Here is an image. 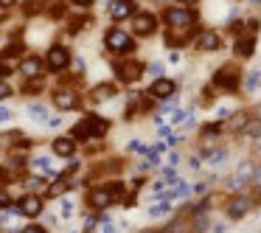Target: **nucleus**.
Here are the masks:
<instances>
[{
  "instance_id": "10",
  "label": "nucleus",
  "mask_w": 261,
  "mask_h": 233,
  "mask_svg": "<svg viewBox=\"0 0 261 233\" xmlns=\"http://www.w3.org/2000/svg\"><path fill=\"white\" fill-rule=\"evenodd\" d=\"M197 48H200V51H219V48H222V37L216 31H202L200 40H197Z\"/></svg>"
},
{
  "instance_id": "3",
  "label": "nucleus",
  "mask_w": 261,
  "mask_h": 233,
  "mask_svg": "<svg viewBox=\"0 0 261 233\" xmlns=\"http://www.w3.org/2000/svg\"><path fill=\"white\" fill-rule=\"evenodd\" d=\"M107 48L113 51V54H129L132 48H135V40L129 37L126 31H121V28H113V31H107Z\"/></svg>"
},
{
  "instance_id": "18",
  "label": "nucleus",
  "mask_w": 261,
  "mask_h": 233,
  "mask_svg": "<svg viewBox=\"0 0 261 233\" xmlns=\"http://www.w3.org/2000/svg\"><path fill=\"white\" fill-rule=\"evenodd\" d=\"M115 93H118V90H115V85H99V87L93 90V99L104 101V99H113Z\"/></svg>"
},
{
  "instance_id": "12",
  "label": "nucleus",
  "mask_w": 261,
  "mask_h": 233,
  "mask_svg": "<svg viewBox=\"0 0 261 233\" xmlns=\"http://www.w3.org/2000/svg\"><path fill=\"white\" fill-rule=\"evenodd\" d=\"M40 211H42V200L40 197H25L20 202V213H25V216H37Z\"/></svg>"
},
{
  "instance_id": "20",
  "label": "nucleus",
  "mask_w": 261,
  "mask_h": 233,
  "mask_svg": "<svg viewBox=\"0 0 261 233\" xmlns=\"http://www.w3.org/2000/svg\"><path fill=\"white\" fill-rule=\"evenodd\" d=\"M45 6H48V0H25V3H23V11H25V14H40Z\"/></svg>"
},
{
  "instance_id": "6",
  "label": "nucleus",
  "mask_w": 261,
  "mask_h": 233,
  "mask_svg": "<svg viewBox=\"0 0 261 233\" xmlns=\"http://www.w3.org/2000/svg\"><path fill=\"white\" fill-rule=\"evenodd\" d=\"M48 67L51 70H65L68 67V62H70V54H68V48H62V45H54L51 51H48Z\"/></svg>"
},
{
  "instance_id": "2",
  "label": "nucleus",
  "mask_w": 261,
  "mask_h": 233,
  "mask_svg": "<svg viewBox=\"0 0 261 233\" xmlns=\"http://www.w3.org/2000/svg\"><path fill=\"white\" fill-rule=\"evenodd\" d=\"M110 129V124L99 118V115H87V118H81L76 127H73V135L76 138H96V135H104Z\"/></svg>"
},
{
  "instance_id": "26",
  "label": "nucleus",
  "mask_w": 261,
  "mask_h": 233,
  "mask_svg": "<svg viewBox=\"0 0 261 233\" xmlns=\"http://www.w3.org/2000/svg\"><path fill=\"white\" fill-rule=\"evenodd\" d=\"M182 3H185V6H191V3H197V0H182Z\"/></svg>"
},
{
  "instance_id": "23",
  "label": "nucleus",
  "mask_w": 261,
  "mask_h": 233,
  "mask_svg": "<svg viewBox=\"0 0 261 233\" xmlns=\"http://www.w3.org/2000/svg\"><path fill=\"white\" fill-rule=\"evenodd\" d=\"M73 3H76V6H90L93 0H73Z\"/></svg>"
},
{
  "instance_id": "17",
  "label": "nucleus",
  "mask_w": 261,
  "mask_h": 233,
  "mask_svg": "<svg viewBox=\"0 0 261 233\" xmlns=\"http://www.w3.org/2000/svg\"><path fill=\"white\" fill-rule=\"evenodd\" d=\"M247 208H250V200L247 197H239V200L230 202V216H233V219H236V216H244Z\"/></svg>"
},
{
  "instance_id": "1",
  "label": "nucleus",
  "mask_w": 261,
  "mask_h": 233,
  "mask_svg": "<svg viewBox=\"0 0 261 233\" xmlns=\"http://www.w3.org/2000/svg\"><path fill=\"white\" fill-rule=\"evenodd\" d=\"M121 183H110V186H101V189H93L87 194V202H90L93 208H107V205H113L118 197H121Z\"/></svg>"
},
{
  "instance_id": "4",
  "label": "nucleus",
  "mask_w": 261,
  "mask_h": 233,
  "mask_svg": "<svg viewBox=\"0 0 261 233\" xmlns=\"http://www.w3.org/2000/svg\"><path fill=\"white\" fill-rule=\"evenodd\" d=\"M239 76H241V70H239L236 65H222L219 70H216L214 76V85L222 90H233L239 85Z\"/></svg>"
},
{
  "instance_id": "24",
  "label": "nucleus",
  "mask_w": 261,
  "mask_h": 233,
  "mask_svg": "<svg viewBox=\"0 0 261 233\" xmlns=\"http://www.w3.org/2000/svg\"><path fill=\"white\" fill-rule=\"evenodd\" d=\"M23 233H42V228H25Z\"/></svg>"
},
{
  "instance_id": "5",
  "label": "nucleus",
  "mask_w": 261,
  "mask_h": 233,
  "mask_svg": "<svg viewBox=\"0 0 261 233\" xmlns=\"http://www.w3.org/2000/svg\"><path fill=\"white\" fill-rule=\"evenodd\" d=\"M158 28V20H155V14H149V11H141L135 14V20H132V31L141 34V37H149V34H155Z\"/></svg>"
},
{
  "instance_id": "21",
  "label": "nucleus",
  "mask_w": 261,
  "mask_h": 233,
  "mask_svg": "<svg viewBox=\"0 0 261 233\" xmlns=\"http://www.w3.org/2000/svg\"><path fill=\"white\" fill-rule=\"evenodd\" d=\"M40 90H42V85L34 82V79H28V82L23 85V93H28V96H34V93H40Z\"/></svg>"
},
{
  "instance_id": "11",
  "label": "nucleus",
  "mask_w": 261,
  "mask_h": 233,
  "mask_svg": "<svg viewBox=\"0 0 261 233\" xmlns=\"http://www.w3.org/2000/svg\"><path fill=\"white\" fill-rule=\"evenodd\" d=\"M174 90H177V87H174V82H171V79H158V82L152 85V96H155V99H169Z\"/></svg>"
},
{
  "instance_id": "8",
  "label": "nucleus",
  "mask_w": 261,
  "mask_h": 233,
  "mask_svg": "<svg viewBox=\"0 0 261 233\" xmlns=\"http://www.w3.org/2000/svg\"><path fill=\"white\" fill-rule=\"evenodd\" d=\"M115 73L121 82H138V79L143 76V65H138V62H121V65H115Z\"/></svg>"
},
{
  "instance_id": "7",
  "label": "nucleus",
  "mask_w": 261,
  "mask_h": 233,
  "mask_svg": "<svg viewBox=\"0 0 261 233\" xmlns=\"http://www.w3.org/2000/svg\"><path fill=\"white\" fill-rule=\"evenodd\" d=\"M166 20H169L171 28H188L194 22V14L188 9H169L166 11Z\"/></svg>"
},
{
  "instance_id": "13",
  "label": "nucleus",
  "mask_w": 261,
  "mask_h": 233,
  "mask_svg": "<svg viewBox=\"0 0 261 233\" xmlns=\"http://www.w3.org/2000/svg\"><path fill=\"white\" fill-rule=\"evenodd\" d=\"M73 149H76L73 138H57V141H54V152H57L59 157H70L73 155Z\"/></svg>"
},
{
  "instance_id": "22",
  "label": "nucleus",
  "mask_w": 261,
  "mask_h": 233,
  "mask_svg": "<svg viewBox=\"0 0 261 233\" xmlns=\"http://www.w3.org/2000/svg\"><path fill=\"white\" fill-rule=\"evenodd\" d=\"M65 14V3H54L51 6V17H62Z\"/></svg>"
},
{
  "instance_id": "25",
  "label": "nucleus",
  "mask_w": 261,
  "mask_h": 233,
  "mask_svg": "<svg viewBox=\"0 0 261 233\" xmlns=\"http://www.w3.org/2000/svg\"><path fill=\"white\" fill-rule=\"evenodd\" d=\"M12 3H14V0H3V6H12Z\"/></svg>"
},
{
  "instance_id": "14",
  "label": "nucleus",
  "mask_w": 261,
  "mask_h": 233,
  "mask_svg": "<svg viewBox=\"0 0 261 233\" xmlns=\"http://www.w3.org/2000/svg\"><path fill=\"white\" fill-rule=\"evenodd\" d=\"M132 9H135V6H132V0H115V3H113V17H115V20L129 17V14H132Z\"/></svg>"
},
{
  "instance_id": "19",
  "label": "nucleus",
  "mask_w": 261,
  "mask_h": 233,
  "mask_svg": "<svg viewBox=\"0 0 261 233\" xmlns=\"http://www.w3.org/2000/svg\"><path fill=\"white\" fill-rule=\"evenodd\" d=\"M188 40V28H171L169 31V45H182Z\"/></svg>"
},
{
  "instance_id": "16",
  "label": "nucleus",
  "mask_w": 261,
  "mask_h": 233,
  "mask_svg": "<svg viewBox=\"0 0 261 233\" xmlns=\"http://www.w3.org/2000/svg\"><path fill=\"white\" fill-rule=\"evenodd\" d=\"M253 45H256L253 37H239V40H236V56H241V59L250 56V54H253Z\"/></svg>"
},
{
  "instance_id": "15",
  "label": "nucleus",
  "mask_w": 261,
  "mask_h": 233,
  "mask_svg": "<svg viewBox=\"0 0 261 233\" xmlns=\"http://www.w3.org/2000/svg\"><path fill=\"white\" fill-rule=\"evenodd\" d=\"M20 70H23L25 76H37V73L42 70V59H40V56H28V59L23 62V67H20Z\"/></svg>"
},
{
  "instance_id": "9",
  "label": "nucleus",
  "mask_w": 261,
  "mask_h": 233,
  "mask_svg": "<svg viewBox=\"0 0 261 233\" xmlns=\"http://www.w3.org/2000/svg\"><path fill=\"white\" fill-rule=\"evenodd\" d=\"M54 104H57L59 110H73L76 104H79V96H76V90H68L62 87L54 93Z\"/></svg>"
},
{
  "instance_id": "27",
  "label": "nucleus",
  "mask_w": 261,
  "mask_h": 233,
  "mask_svg": "<svg viewBox=\"0 0 261 233\" xmlns=\"http://www.w3.org/2000/svg\"><path fill=\"white\" fill-rule=\"evenodd\" d=\"M253 3H261V0H253Z\"/></svg>"
}]
</instances>
